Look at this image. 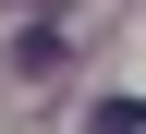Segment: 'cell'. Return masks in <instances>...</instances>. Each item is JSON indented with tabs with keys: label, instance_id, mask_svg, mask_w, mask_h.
<instances>
[{
	"label": "cell",
	"instance_id": "obj_1",
	"mask_svg": "<svg viewBox=\"0 0 146 134\" xmlns=\"http://www.w3.org/2000/svg\"><path fill=\"white\" fill-rule=\"evenodd\" d=\"M85 134H146V98H98V122Z\"/></svg>",
	"mask_w": 146,
	"mask_h": 134
}]
</instances>
